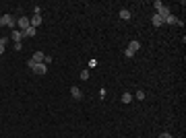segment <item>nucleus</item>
Segmentation results:
<instances>
[{
    "instance_id": "obj_3",
    "label": "nucleus",
    "mask_w": 186,
    "mask_h": 138,
    "mask_svg": "<svg viewBox=\"0 0 186 138\" xmlns=\"http://www.w3.org/2000/svg\"><path fill=\"white\" fill-rule=\"evenodd\" d=\"M15 25H17V19L12 14H2V27H12L15 29Z\"/></svg>"
},
{
    "instance_id": "obj_14",
    "label": "nucleus",
    "mask_w": 186,
    "mask_h": 138,
    "mask_svg": "<svg viewBox=\"0 0 186 138\" xmlns=\"http://www.w3.org/2000/svg\"><path fill=\"white\" fill-rule=\"evenodd\" d=\"M135 97H137L139 101H143V99H145V91H143V89H139V91H137V95H135Z\"/></svg>"
},
{
    "instance_id": "obj_2",
    "label": "nucleus",
    "mask_w": 186,
    "mask_h": 138,
    "mask_svg": "<svg viewBox=\"0 0 186 138\" xmlns=\"http://www.w3.org/2000/svg\"><path fill=\"white\" fill-rule=\"evenodd\" d=\"M44 58H46V54L37 50V52H35V54H33V58H31V60L27 62V66H29V68H33L35 64H39V62H44Z\"/></svg>"
},
{
    "instance_id": "obj_9",
    "label": "nucleus",
    "mask_w": 186,
    "mask_h": 138,
    "mask_svg": "<svg viewBox=\"0 0 186 138\" xmlns=\"http://www.w3.org/2000/svg\"><path fill=\"white\" fill-rule=\"evenodd\" d=\"M163 23H168V25H182V21H180L178 17H174V14H170L168 19H163Z\"/></svg>"
},
{
    "instance_id": "obj_7",
    "label": "nucleus",
    "mask_w": 186,
    "mask_h": 138,
    "mask_svg": "<svg viewBox=\"0 0 186 138\" xmlns=\"http://www.w3.org/2000/svg\"><path fill=\"white\" fill-rule=\"evenodd\" d=\"M11 39H15V43H21V39H23V31H19V29H12Z\"/></svg>"
},
{
    "instance_id": "obj_4",
    "label": "nucleus",
    "mask_w": 186,
    "mask_h": 138,
    "mask_svg": "<svg viewBox=\"0 0 186 138\" xmlns=\"http://www.w3.org/2000/svg\"><path fill=\"white\" fill-rule=\"evenodd\" d=\"M17 27H19V31H25V29H29V27H31V21H29V17H19V21H17Z\"/></svg>"
},
{
    "instance_id": "obj_6",
    "label": "nucleus",
    "mask_w": 186,
    "mask_h": 138,
    "mask_svg": "<svg viewBox=\"0 0 186 138\" xmlns=\"http://www.w3.org/2000/svg\"><path fill=\"white\" fill-rule=\"evenodd\" d=\"M70 95H72L77 101H81V99H83V91L79 89V87H70Z\"/></svg>"
},
{
    "instance_id": "obj_18",
    "label": "nucleus",
    "mask_w": 186,
    "mask_h": 138,
    "mask_svg": "<svg viewBox=\"0 0 186 138\" xmlns=\"http://www.w3.org/2000/svg\"><path fill=\"white\" fill-rule=\"evenodd\" d=\"M124 56H126V58H132V56H135V54H132V52H130V50H128V47H126V50H124Z\"/></svg>"
},
{
    "instance_id": "obj_10",
    "label": "nucleus",
    "mask_w": 186,
    "mask_h": 138,
    "mask_svg": "<svg viewBox=\"0 0 186 138\" xmlns=\"http://www.w3.org/2000/svg\"><path fill=\"white\" fill-rule=\"evenodd\" d=\"M151 23L155 25V27H161V25H163V19L159 17V14H153V17H151Z\"/></svg>"
},
{
    "instance_id": "obj_12",
    "label": "nucleus",
    "mask_w": 186,
    "mask_h": 138,
    "mask_svg": "<svg viewBox=\"0 0 186 138\" xmlns=\"http://www.w3.org/2000/svg\"><path fill=\"white\" fill-rule=\"evenodd\" d=\"M120 19L128 21V19H130V11H128V8H122V11H120Z\"/></svg>"
},
{
    "instance_id": "obj_16",
    "label": "nucleus",
    "mask_w": 186,
    "mask_h": 138,
    "mask_svg": "<svg viewBox=\"0 0 186 138\" xmlns=\"http://www.w3.org/2000/svg\"><path fill=\"white\" fill-rule=\"evenodd\" d=\"M81 79H83V81H87V79H89V72H87V70H83V72H81Z\"/></svg>"
},
{
    "instance_id": "obj_15",
    "label": "nucleus",
    "mask_w": 186,
    "mask_h": 138,
    "mask_svg": "<svg viewBox=\"0 0 186 138\" xmlns=\"http://www.w3.org/2000/svg\"><path fill=\"white\" fill-rule=\"evenodd\" d=\"M44 64H46V66H50V64H52V56H46V58H44Z\"/></svg>"
},
{
    "instance_id": "obj_21",
    "label": "nucleus",
    "mask_w": 186,
    "mask_h": 138,
    "mask_svg": "<svg viewBox=\"0 0 186 138\" xmlns=\"http://www.w3.org/2000/svg\"><path fill=\"white\" fill-rule=\"evenodd\" d=\"M0 27H2V17H0Z\"/></svg>"
},
{
    "instance_id": "obj_19",
    "label": "nucleus",
    "mask_w": 186,
    "mask_h": 138,
    "mask_svg": "<svg viewBox=\"0 0 186 138\" xmlns=\"http://www.w3.org/2000/svg\"><path fill=\"white\" fill-rule=\"evenodd\" d=\"M159 138H172V134H170V132H163V134H159Z\"/></svg>"
},
{
    "instance_id": "obj_1",
    "label": "nucleus",
    "mask_w": 186,
    "mask_h": 138,
    "mask_svg": "<svg viewBox=\"0 0 186 138\" xmlns=\"http://www.w3.org/2000/svg\"><path fill=\"white\" fill-rule=\"evenodd\" d=\"M153 6L157 8V12H155V14H159L161 19H168V17L172 14V11H170L168 6H163V4H161V2H159V0H155V2H153Z\"/></svg>"
},
{
    "instance_id": "obj_5",
    "label": "nucleus",
    "mask_w": 186,
    "mask_h": 138,
    "mask_svg": "<svg viewBox=\"0 0 186 138\" xmlns=\"http://www.w3.org/2000/svg\"><path fill=\"white\" fill-rule=\"evenodd\" d=\"M31 70H33L35 74H46V72H48V66L44 64V62H39V64H35Z\"/></svg>"
},
{
    "instance_id": "obj_13",
    "label": "nucleus",
    "mask_w": 186,
    "mask_h": 138,
    "mask_svg": "<svg viewBox=\"0 0 186 138\" xmlns=\"http://www.w3.org/2000/svg\"><path fill=\"white\" fill-rule=\"evenodd\" d=\"M130 101H132V95H130V93H124V95H122V103H130Z\"/></svg>"
},
{
    "instance_id": "obj_11",
    "label": "nucleus",
    "mask_w": 186,
    "mask_h": 138,
    "mask_svg": "<svg viewBox=\"0 0 186 138\" xmlns=\"http://www.w3.org/2000/svg\"><path fill=\"white\" fill-rule=\"evenodd\" d=\"M35 33H37V29H35V27H29V29L23 31V37H35Z\"/></svg>"
},
{
    "instance_id": "obj_17",
    "label": "nucleus",
    "mask_w": 186,
    "mask_h": 138,
    "mask_svg": "<svg viewBox=\"0 0 186 138\" xmlns=\"http://www.w3.org/2000/svg\"><path fill=\"white\" fill-rule=\"evenodd\" d=\"M33 14H42V6H33Z\"/></svg>"
},
{
    "instance_id": "obj_20",
    "label": "nucleus",
    "mask_w": 186,
    "mask_h": 138,
    "mask_svg": "<svg viewBox=\"0 0 186 138\" xmlns=\"http://www.w3.org/2000/svg\"><path fill=\"white\" fill-rule=\"evenodd\" d=\"M2 54H4V46L0 43V56H2Z\"/></svg>"
},
{
    "instance_id": "obj_8",
    "label": "nucleus",
    "mask_w": 186,
    "mask_h": 138,
    "mask_svg": "<svg viewBox=\"0 0 186 138\" xmlns=\"http://www.w3.org/2000/svg\"><path fill=\"white\" fill-rule=\"evenodd\" d=\"M128 50H130L132 54H135V52H139V50H141V41H139V39H132V41L128 43Z\"/></svg>"
}]
</instances>
